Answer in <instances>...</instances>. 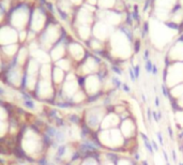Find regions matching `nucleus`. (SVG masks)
<instances>
[{"label": "nucleus", "instance_id": "2eb2a0df", "mask_svg": "<svg viewBox=\"0 0 183 165\" xmlns=\"http://www.w3.org/2000/svg\"><path fill=\"white\" fill-rule=\"evenodd\" d=\"M87 100H88V96H87V93H86L84 90H81V89H79V90H78V91L72 96V101L76 104L81 103V102L87 101Z\"/></svg>", "mask_w": 183, "mask_h": 165}, {"label": "nucleus", "instance_id": "f257e3e1", "mask_svg": "<svg viewBox=\"0 0 183 165\" xmlns=\"http://www.w3.org/2000/svg\"><path fill=\"white\" fill-rule=\"evenodd\" d=\"M106 114H107V107H105L103 104L89 107L86 109L84 115V122H85L84 124L88 127L92 132H98Z\"/></svg>", "mask_w": 183, "mask_h": 165}, {"label": "nucleus", "instance_id": "1a4fd4ad", "mask_svg": "<svg viewBox=\"0 0 183 165\" xmlns=\"http://www.w3.org/2000/svg\"><path fill=\"white\" fill-rule=\"evenodd\" d=\"M79 90V83L76 81L75 76L73 74H70L66 77V81L64 83L63 88H62V92L66 98H72L76 92Z\"/></svg>", "mask_w": 183, "mask_h": 165}, {"label": "nucleus", "instance_id": "f3484780", "mask_svg": "<svg viewBox=\"0 0 183 165\" xmlns=\"http://www.w3.org/2000/svg\"><path fill=\"white\" fill-rule=\"evenodd\" d=\"M41 76L43 79H50V75H51V68L49 64H43L41 68Z\"/></svg>", "mask_w": 183, "mask_h": 165}, {"label": "nucleus", "instance_id": "72a5a7b5", "mask_svg": "<svg viewBox=\"0 0 183 165\" xmlns=\"http://www.w3.org/2000/svg\"><path fill=\"white\" fill-rule=\"evenodd\" d=\"M171 155H172V161L175 163H178V155H177V152L175 151V149L171 150Z\"/></svg>", "mask_w": 183, "mask_h": 165}, {"label": "nucleus", "instance_id": "412c9836", "mask_svg": "<svg viewBox=\"0 0 183 165\" xmlns=\"http://www.w3.org/2000/svg\"><path fill=\"white\" fill-rule=\"evenodd\" d=\"M57 67L60 68L61 70H69L70 69V61L66 59H60L59 61H57Z\"/></svg>", "mask_w": 183, "mask_h": 165}, {"label": "nucleus", "instance_id": "bb28decb", "mask_svg": "<svg viewBox=\"0 0 183 165\" xmlns=\"http://www.w3.org/2000/svg\"><path fill=\"white\" fill-rule=\"evenodd\" d=\"M140 46H142V44H140V41H139V40L135 41V42H134V52L136 53V54H138L139 50H140Z\"/></svg>", "mask_w": 183, "mask_h": 165}, {"label": "nucleus", "instance_id": "423d86ee", "mask_svg": "<svg viewBox=\"0 0 183 165\" xmlns=\"http://www.w3.org/2000/svg\"><path fill=\"white\" fill-rule=\"evenodd\" d=\"M40 148V137L31 131H28L25 133L24 139H23V149L25 152L33 154Z\"/></svg>", "mask_w": 183, "mask_h": 165}, {"label": "nucleus", "instance_id": "39448f33", "mask_svg": "<svg viewBox=\"0 0 183 165\" xmlns=\"http://www.w3.org/2000/svg\"><path fill=\"white\" fill-rule=\"evenodd\" d=\"M119 129L125 139H132L138 137V128H137L136 119L133 116L121 120Z\"/></svg>", "mask_w": 183, "mask_h": 165}, {"label": "nucleus", "instance_id": "f8f14e48", "mask_svg": "<svg viewBox=\"0 0 183 165\" xmlns=\"http://www.w3.org/2000/svg\"><path fill=\"white\" fill-rule=\"evenodd\" d=\"M8 78H9V81H10L12 84L18 86V85L20 84V81H22V73H20V71L18 69L13 68V69H11L10 71H9V73H8Z\"/></svg>", "mask_w": 183, "mask_h": 165}, {"label": "nucleus", "instance_id": "b1692460", "mask_svg": "<svg viewBox=\"0 0 183 165\" xmlns=\"http://www.w3.org/2000/svg\"><path fill=\"white\" fill-rule=\"evenodd\" d=\"M120 89H121L124 93H130V92H131V88H130V86L127 84V83H122V86Z\"/></svg>", "mask_w": 183, "mask_h": 165}, {"label": "nucleus", "instance_id": "0eeeda50", "mask_svg": "<svg viewBox=\"0 0 183 165\" xmlns=\"http://www.w3.org/2000/svg\"><path fill=\"white\" fill-rule=\"evenodd\" d=\"M121 123V118L118 114H116L112 109V105L107 107V114L103 118L101 123L100 130H110V129L119 128Z\"/></svg>", "mask_w": 183, "mask_h": 165}, {"label": "nucleus", "instance_id": "58836bf2", "mask_svg": "<svg viewBox=\"0 0 183 165\" xmlns=\"http://www.w3.org/2000/svg\"><path fill=\"white\" fill-rule=\"evenodd\" d=\"M5 91L1 88V87H0V94H5Z\"/></svg>", "mask_w": 183, "mask_h": 165}, {"label": "nucleus", "instance_id": "9b49d317", "mask_svg": "<svg viewBox=\"0 0 183 165\" xmlns=\"http://www.w3.org/2000/svg\"><path fill=\"white\" fill-rule=\"evenodd\" d=\"M69 50L73 56V58H75L76 60H83L85 58V50L77 43H71L69 45Z\"/></svg>", "mask_w": 183, "mask_h": 165}, {"label": "nucleus", "instance_id": "dca6fc26", "mask_svg": "<svg viewBox=\"0 0 183 165\" xmlns=\"http://www.w3.org/2000/svg\"><path fill=\"white\" fill-rule=\"evenodd\" d=\"M63 78H64L63 70H61L60 68L56 67L54 70V72H53V79H54V81L56 83V84H60L61 81H63Z\"/></svg>", "mask_w": 183, "mask_h": 165}, {"label": "nucleus", "instance_id": "cd10ccee", "mask_svg": "<svg viewBox=\"0 0 183 165\" xmlns=\"http://www.w3.org/2000/svg\"><path fill=\"white\" fill-rule=\"evenodd\" d=\"M151 145H152V147H153V149H154V152H159V151H160V146H159V144H157V142L154 141V139H151Z\"/></svg>", "mask_w": 183, "mask_h": 165}, {"label": "nucleus", "instance_id": "f704fd0d", "mask_svg": "<svg viewBox=\"0 0 183 165\" xmlns=\"http://www.w3.org/2000/svg\"><path fill=\"white\" fill-rule=\"evenodd\" d=\"M167 132H168V136L170 137V139H173V130H172V128L171 127H167Z\"/></svg>", "mask_w": 183, "mask_h": 165}, {"label": "nucleus", "instance_id": "4c0bfd02", "mask_svg": "<svg viewBox=\"0 0 183 165\" xmlns=\"http://www.w3.org/2000/svg\"><path fill=\"white\" fill-rule=\"evenodd\" d=\"M157 71H159V70H157V66H156V64H153V69H152V74H153V75H156V74H157Z\"/></svg>", "mask_w": 183, "mask_h": 165}, {"label": "nucleus", "instance_id": "ddd939ff", "mask_svg": "<svg viewBox=\"0 0 183 165\" xmlns=\"http://www.w3.org/2000/svg\"><path fill=\"white\" fill-rule=\"evenodd\" d=\"M81 165H100V151L84 158Z\"/></svg>", "mask_w": 183, "mask_h": 165}, {"label": "nucleus", "instance_id": "aec40b11", "mask_svg": "<svg viewBox=\"0 0 183 165\" xmlns=\"http://www.w3.org/2000/svg\"><path fill=\"white\" fill-rule=\"evenodd\" d=\"M17 45L15 44H11V45H7V46L3 47V52L7 56H14L17 52Z\"/></svg>", "mask_w": 183, "mask_h": 165}, {"label": "nucleus", "instance_id": "4468645a", "mask_svg": "<svg viewBox=\"0 0 183 165\" xmlns=\"http://www.w3.org/2000/svg\"><path fill=\"white\" fill-rule=\"evenodd\" d=\"M63 55H64V47H63V45H61V44H59V45H57L56 47H54L50 53L51 58L54 60H56V61L62 59V56H63Z\"/></svg>", "mask_w": 183, "mask_h": 165}, {"label": "nucleus", "instance_id": "6ab92c4d", "mask_svg": "<svg viewBox=\"0 0 183 165\" xmlns=\"http://www.w3.org/2000/svg\"><path fill=\"white\" fill-rule=\"evenodd\" d=\"M27 55H28V52L26 48H20V52H18V55L16 57V62L18 64H24L25 61H26V58H27Z\"/></svg>", "mask_w": 183, "mask_h": 165}, {"label": "nucleus", "instance_id": "c85d7f7f", "mask_svg": "<svg viewBox=\"0 0 183 165\" xmlns=\"http://www.w3.org/2000/svg\"><path fill=\"white\" fill-rule=\"evenodd\" d=\"M111 70L115 72V74H117V75H121V74H122V70L120 69V67H119V66H117V64L112 66Z\"/></svg>", "mask_w": 183, "mask_h": 165}, {"label": "nucleus", "instance_id": "5701e85b", "mask_svg": "<svg viewBox=\"0 0 183 165\" xmlns=\"http://www.w3.org/2000/svg\"><path fill=\"white\" fill-rule=\"evenodd\" d=\"M152 69H153V63L151 60H147L146 61V71L147 73H152Z\"/></svg>", "mask_w": 183, "mask_h": 165}, {"label": "nucleus", "instance_id": "a211bd4d", "mask_svg": "<svg viewBox=\"0 0 183 165\" xmlns=\"http://www.w3.org/2000/svg\"><path fill=\"white\" fill-rule=\"evenodd\" d=\"M116 165H137V163L131 157L127 158V157H121L120 155L119 159L116 162Z\"/></svg>", "mask_w": 183, "mask_h": 165}, {"label": "nucleus", "instance_id": "473e14b6", "mask_svg": "<svg viewBox=\"0 0 183 165\" xmlns=\"http://www.w3.org/2000/svg\"><path fill=\"white\" fill-rule=\"evenodd\" d=\"M100 165H116V163L111 162V161H107V160H101Z\"/></svg>", "mask_w": 183, "mask_h": 165}, {"label": "nucleus", "instance_id": "7ed1b4c3", "mask_svg": "<svg viewBox=\"0 0 183 165\" xmlns=\"http://www.w3.org/2000/svg\"><path fill=\"white\" fill-rule=\"evenodd\" d=\"M103 79L96 74H91L88 75L84 78L83 81V87H84V91L87 93V96H96V94L101 93L103 91Z\"/></svg>", "mask_w": 183, "mask_h": 165}, {"label": "nucleus", "instance_id": "e433bc0d", "mask_svg": "<svg viewBox=\"0 0 183 165\" xmlns=\"http://www.w3.org/2000/svg\"><path fill=\"white\" fill-rule=\"evenodd\" d=\"M144 59H145V61H147V60H149V49H146V50H145Z\"/></svg>", "mask_w": 183, "mask_h": 165}, {"label": "nucleus", "instance_id": "7c9ffc66", "mask_svg": "<svg viewBox=\"0 0 183 165\" xmlns=\"http://www.w3.org/2000/svg\"><path fill=\"white\" fill-rule=\"evenodd\" d=\"M129 74H130V78H131V81L134 83L135 81H136V77H135V74H134V71H133L132 68H130L129 69Z\"/></svg>", "mask_w": 183, "mask_h": 165}, {"label": "nucleus", "instance_id": "393cba45", "mask_svg": "<svg viewBox=\"0 0 183 165\" xmlns=\"http://www.w3.org/2000/svg\"><path fill=\"white\" fill-rule=\"evenodd\" d=\"M7 116H8L7 111L3 108L2 106H0V119H1V120H5V119H7Z\"/></svg>", "mask_w": 183, "mask_h": 165}, {"label": "nucleus", "instance_id": "c756f323", "mask_svg": "<svg viewBox=\"0 0 183 165\" xmlns=\"http://www.w3.org/2000/svg\"><path fill=\"white\" fill-rule=\"evenodd\" d=\"M155 135H156V137H157V141H159L160 145L163 146L164 145V138H163V135H162V132H156Z\"/></svg>", "mask_w": 183, "mask_h": 165}, {"label": "nucleus", "instance_id": "2f4dec72", "mask_svg": "<svg viewBox=\"0 0 183 165\" xmlns=\"http://www.w3.org/2000/svg\"><path fill=\"white\" fill-rule=\"evenodd\" d=\"M25 106H27L28 108H34V103L31 101V100H27V101H25Z\"/></svg>", "mask_w": 183, "mask_h": 165}, {"label": "nucleus", "instance_id": "20e7f679", "mask_svg": "<svg viewBox=\"0 0 183 165\" xmlns=\"http://www.w3.org/2000/svg\"><path fill=\"white\" fill-rule=\"evenodd\" d=\"M46 13H45L44 9L42 7H35L32 8L31 16H30V27L33 32L41 31L44 26L46 25Z\"/></svg>", "mask_w": 183, "mask_h": 165}, {"label": "nucleus", "instance_id": "a878e982", "mask_svg": "<svg viewBox=\"0 0 183 165\" xmlns=\"http://www.w3.org/2000/svg\"><path fill=\"white\" fill-rule=\"evenodd\" d=\"M132 69H133V71H134L136 79L139 78V76H140V67H139V66H135V67H133Z\"/></svg>", "mask_w": 183, "mask_h": 165}, {"label": "nucleus", "instance_id": "f03ea898", "mask_svg": "<svg viewBox=\"0 0 183 165\" xmlns=\"http://www.w3.org/2000/svg\"><path fill=\"white\" fill-rule=\"evenodd\" d=\"M31 12V8L25 3H20L15 7H12V9L8 12L10 13L9 18H10L11 25L17 29H24L26 24L30 20Z\"/></svg>", "mask_w": 183, "mask_h": 165}, {"label": "nucleus", "instance_id": "9d476101", "mask_svg": "<svg viewBox=\"0 0 183 165\" xmlns=\"http://www.w3.org/2000/svg\"><path fill=\"white\" fill-rule=\"evenodd\" d=\"M53 86L50 84V81L49 79H43L40 81L39 85V90H38V94H39L40 98L43 99H49L53 96Z\"/></svg>", "mask_w": 183, "mask_h": 165}, {"label": "nucleus", "instance_id": "c9c22d12", "mask_svg": "<svg viewBox=\"0 0 183 165\" xmlns=\"http://www.w3.org/2000/svg\"><path fill=\"white\" fill-rule=\"evenodd\" d=\"M154 104H155V107L156 108H159L160 106H161V102H160V98L157 96H155V99H154Z\"/></svg>", "mask_w": 183, "mask_h": 165}, {"label": "nucleus", "instance_id": "6e6552de", "mask_svg": "<svg viewBox=\"0 0 183 165\" xmlns=\"http://www.w3.org/2000/svg\"><path fill=\"white\" fill-rule=\"evenodd\" d=\"M17 38H18V33L14 28L9 27V26H2L0 28V44L5 46L14 44L17 41Z\"/></svg>", "mask_w": 183, "mask_h": 165}, {"label": "nucleus", "instance_id": "4be33fe9", "mask_svg": "<svg viewBox=\"0 0 183 165\" xmlns=\"http://www.w3.org/2000/svg\"><path fill=\"white\" fill-rule=\"evenodd\" d=\"M7 130H8V124L5 122V120H1L0 119V136L5 135L7 133Z\"/></svg>", "mask_w": 183, "mask_h": 165}]
</instances>
